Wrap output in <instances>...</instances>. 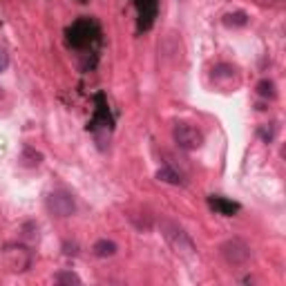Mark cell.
I'll return each mask as SVG.
<instances>
[{
	"instance_id": "obj_7",
	"label": "cell",
	"mask_w": 286,
	"mask_h": 286,
	"mask_svg": "<svg viewBox=\"0 0 286 286\" xmlns=\"http://www.w3.org/2000/svg\"><path fill=\"white\" fill-rule=\"evenodd\" d=\"M139 12V29H150L157 18V0H134Z\"/></svg>"
},
{
	"instance_id": "obj_3",
	"label": "cell",
	"mask_w": 286,
	"mask_h": 286,
	"mask_svg": "<svg viewBox=\"0 0 286 286\" xmlns=\"http://www.w3.org/2000/svg\"><path fill=\"white\" fill-rule=\"evenodd\" d=\"M173 139L181 150H186V152H195V150H199L201 143H204L201 130L190 126V123H177L173 130Z\"/></svg>"
},
{
	"instance_id": "obj_4",
	"label": "cell",
	"mask_w": 286,
	"mask_h": 286,
	"mask_svg": "<svg viewBox=\"0 0 286 286\" xmlns=\"http://www.w3.org/2000/svg\"><path fill=\"white\" fill-rule=\"evenodd\" d=\"M47 210L54 217L65 219V217H72L76 212V201H74V197H72L70 192L54 190V192H49V197H47Z\"/></svg>"
},
{
	"instance_id": "obj_5",
	"label": "cell",
	"mask_w": 286,
	"mask_h": 286,
	"mask_svg": "<svg viewBox=\"0 0 286 286\" xmlns=\"http://www.w3.org/2000/svg\"><path fill=\"white\" fill-rule=\"evenodd\" d=\"M221 255L233 266H244L251 259V246L242 239H228L226 244H221Z\"/></svg>"
},
{
	"instance_id": "obj_13",
	"label": "cell",
	"mask_w": 286,
	"mask_h": 286,
	"mask_svg": "<svg viewBox=\"0 0 286 286\" xmlns=\"http://www.w3.org/2000/svg\"><path fill=\"white\" fill-rule=\"evenodd\" d=\"M40 161H43V154L36 152L34 148H25V150H23V163H25V165L34 168V165H40Z\"/></svg>"
},
{
	"instance_id": "obj_2",
	"label": "cell",
	"mask_w": 286,
	"mask_h": 286,
	"mask_svg": "<svg viewBox=\"0 0 286 286\" xmlns=\"http://www.w3.org/2000/svg\"><path fill=\"white\" fill-rule=\"evenodd\" d=\"M161 233H163L165 242L173 246V251L177 255H181V257H188V259H192L197 255L195 244H192V239L188 237V233H186L181 226H177L175 221H168V219L161 221Z\"/></svg>"
},
{
	"instance_id": "obj_16",
	"label": "cell",
	"mask_w": 286,
	"mask_h": 286,
	"mask_svg": "<svg viewBox=\"0 0 286 286\" xmlns=\"http://www.w3.org/2000/svg\"><path fill=\"white\" fill-rule=\"evenodd\" d=\"M259 134L264 137V141H273V137H275V126L270 123V128H268V130H266V128H262V130H259Z\"/></svg>"
},
{
	"instance_id": "obj_10",
	"label": "cell",
	"mask_w": 286,
	"mask_h": 286,
	"mask_svg": "<svg viewBox=\"0 0 286 286\" xmlns=\"http://www.w3.org/2000/svg\"><path fill=\"white\" fill-rule=\"evenodd\" d=\"M92 251H94L96 257H112V255L117 253V244H114L112 239H98Z\"/></svg>"
},
{
	"instance_id": "obj_14",
	"label": "cell",
	"mask_w": 286,
	"mask_h": 286,
	"mask_svg": "<svg viewBox=\"0 0 286 286\" xmlns=\"http://www.w3.org/2000/svg\"><path fill=\"white\" fill-rule=\"evenodd\" d=\"M246 23H248V16H246L244 12L228 14V16L223 18V25H228V27H244Z\"/></svg>"
},
{
	"instance_id": "obj_11",
	"label": "cell",
	"mask_w": 286,
	"mask_h": 286,
	"mask_svg": "<svg viewBox=\"0 0 286 286\" xmlns=\"http://www.w3.org/2000/svg\"><path fill=\"white\" fill-rule=\"evenodd\" d=\"M157 179L163 181V184H173V186L184 184V181H181V175H177L175 170H170V168H161L157 173Z\"/></svg>"
},
{
	"instance_id": "obj_17",
	"label": "cell",
	"mask_w": 286,
	"mask_h": 286,
	"mask_svg": "<svg viewBox=\"0 0 286 286\" xmlns=\"http://www.w3.org/2000/svg\"><path fill=\"white\" fill-rule=\"evenodd\" d=\"M9 67V54L5 49H0V72H5Z\"/></svg>"
},
{
	"instance_id": "obj_8",
	"label": "cell",
	"mask_w": 286,
	"mask_h": 286,
	"mask_svg": "<svg viewBox=\"0 0 286 286\" xmlns=\"http://www.w3.org/2000/svg\"><path fill=\"white\" fill-rule=\"evenodd\" d=\"M208 206H210L217 215H223V217H233L235 212H239L237 201H231V199H226V197H208Z\"/></svg>"
},
{
	"instance_id": "obj_6",
	"label": "cell",
	"mask_w": 286,
	"mask_h": 286,
	"mask_svg": "<svg viewBox=\"0 0 286 286\" xmlns=\"http://www.w3.org/2000/svg\"><path fill=\"white\" fill-rule=\"evenodd\" d=\"M5 264L12 270H27L32 264V255L27 248L18 246V248H7L5 251Z\"/></svg>"
},
{
	"instance_id": "obj_9",
	"label": "cell",
	"mask_w": 286,
	"mask_h": 286,
	"mask_svg": "<svg viewBox=\"0 0 286 286\" xmlns=\"http://www.w3.org/2000/svg\"><path fill=\"white\" fill-rule=\"evenodd\" d=\"M96 101H98V105H96V114H94V121H92V128H110L112 119H110V110H107V103L103 101V94H98Z\"/></svg>"
},
{
	"instance_id": "obj_12",
	"label": "cell",
	"mask_w": 286,
	"mask_h": 286,
	"mask_svg": "<svg viewBox=\"0 0 286 286\" xmlns=\"http://www.w3.org/2000/svg\"><path fill=\"white\" fill-rule=\"evenodd\" d=\"M257 94L264 96V98H275V96H277V92H275V83L268 81V79L259 81L257 83Z\"/></svg>"
},
{
	"instance_id": "obj_15",
	"label": "cell",
	"mask_w": 286,
	"mask_h": 286,
	"mask_svg": "<svg viewBox=\"0 0 286 286\" xmlns=\"http://www.w3.org/2000/svg\"><path fill=\"white\" fill-rule=\"evenodd\" d=\"M54 282L56 284H81V277L72 270H61V273L54 275Z\"/></svg>"
},
{
	"instance_id": "obj_1",
	"label": "cell",
	"mask_w": 286,
	"mask_h": 286,
	"mask_svg": "<svg viewBox=\"0 0 286 286\" xmlns=\"http://www.w3.org/2000/svg\"><path fill=\"white\" fill-rule=\"evenodd\" d=\"M65 34H67V43H70L72 47L87 49V47H92V45L98 40L101 29H98V25L92 18H79L74 25L67 27Z\"/></svg>"
}]
</instances>
